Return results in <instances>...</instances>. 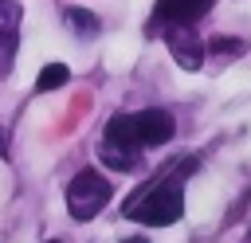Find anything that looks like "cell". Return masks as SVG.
Instances as JSON below:
<instances>
[{
  "label": "cell",
  "mask_w": 251,
  "mask_h": 243,
  "mask_svg": "<svg viewBox=\"0 0 251 243\" xmlns=\"http://www.w3.org/2000/svg\"><path fill=\"white\" fill-rule=\"evenodd\" d=\"M8 153V129H0V157Z\"/></svg>",
  "instance_id": "11"
},
{
  "label": "cell",
  "mask_w": 251,
  "mask_h": 243,
  "mask_svg": "<svg viewBox=\"0 0 251 243\" xmlns=\"http://www.w3.org/2000/svg\"><path fill=\"white\" fill-rule=\"evenodd\" d=\"M208 51H212V55H243L247 43H243V39H231V35H216V39L208 43Z\"/></svg>",
  "instance_id": "10"
},
{
  "label": "cell",
  "mask_w": 251,
  "mask_h": 243,
  "mask_svg": "<svg viewBox=\"0 0 251 243\" xmlns=\"http://www.w3.org/2000/svg\"><path fill=\"white\" fill-rule=\"evenodd\" d=\"M122 216H129V219H137V223H149V227H169V223H176V219L184 216V188H180V180L165 176V180L141 184V188L126 200Z\"/></svg>",
  "instance_id": "1"
},
{
  "label": "cell",
  "mask_w": 251,
  "mask_h": 243,
  "mask_svg": "<svg viewBox=\"0 0 251 243\" xmlns=\"http://www.w3.org/2000/svg\"><path fill=\"white\" fill-rule=\"evenodd\" d=\"M47 243H63V239H47Z\"/></svg>",
  "instance_id": "13"
},
{
  "label": "cell",
  "mask_w": 251,
  "mask_h": 243,
  "mask_svg": "<svg viewBox=\"0 0 251 243\" xmlns=\"http://www.w3.org/2000/svg\"><path fill=\"white\" fill-rule=\"evenodd\" d=\"M67 82H71V71H67L63 63H47V67L39 71V78H35V90L47 94V90H59V86H67Z\"/></svg>",
  "instance_id": "7"
},
{
  "label": "cell",
  "mask_w": 251,
  "mask_h": 243,
  "mask_svg": "<svg viewBox=\"0 0 251 243\" xmlns=\"http://www.w3.org/2000/svg\"><path fill=\"white\" fill-rule=\"evenodd\" d=\"M110 196H114V184H110L98 169H82V172H75V180L67 184V212L86 223V219H94V216L110 204Z\"/></svg>",
  "instance_id": "2"
},
{
  "label": "cell",
  "mask_w": 251,
  "mask_h": 243,
  "mask_svg": "<svg viewBox=\"0 0 251 243\" xmlns=\"http://www.w3.org/2000/svg\"><path fill=\"white\" fill-rule=\"evenodd\" d=\"M63 16H67V24H71L78 35H94V31L102 27V20H98L94 12H86V8H67Z\"/></svg>",
  "instance_id": "8"
},
{
  "label": "cell",
  "mask_w": 251,
  "mask_h": 243,
  "mask_svg": "<svg viewBox=\"0 0 251 243\" xmlns=\"http://www.w3.org/2000/svg\"><path fill=\"white\" fill-rule=\"evenodd\" d=\"M133 129H137L141 145H165V141H173L176 122L169 110H141V114H133Z\"/></svg>",
  "instance_id": "4"
},
{
  "label": "cell",
  "mask_w": 251,
  "mask_h": 243,
  "mask_svg": "<svg viewBox=\"0 0 251 243\" xmlns=\"http://www.w3.org/2000/svg\"><path fill=\"white\" fill-rule=\"evenodd\" d=\"M165 39H169L173 59H176L184 71H200V63H204V43L192 35V27H188V24H184V27H169V31H165Z\"/></svg>",
  "instance_id": "5"
},
{
  "label": "cell",
  "mask_w": 251,
  "mask_h": 243,
  "mask_svg": "<svg viewBox=\"0 0 251 243\" xmlns=\"http://www.w3.org/2000/svg\"><path fill=\"white\" fill-rule=\"evenodd\" d=\"M106 145H110V149H126V153L141 149L137 129H133V114H114V118L106 122Z\"/></svg>",
  "instance_id": "6"
},
{
  "label": "cell",
  "mask_w": 251,
  "mask_h": 243,
  "mask_svg": "<svg viewBox=\"0 0 251 243\" xmlns=\"http://www.w3.org/2000/svg\"><path fill=\"white\" fill-rule=\"evenodd\" d=\"M126 243H145V239H126Z\"/></svg>",
  "instance_id": "12"
},
{
  "label": "cell",
  "mask_w": 251,
  "mask_h": 243,
  "mask_svg": "<svg viewBox=\"0 0 251 243\" xmlns=\"http://www.w3.org/2000/svg\"><path fill=\"white\" fill-rule=\"evenodd\" d=\"M102 165H106V169H118V172H133L141 161H137L133 153H126V149H110V145H106V153H102Z\"/></svg>",
  "instance_id": "9"
},
{
  "label": "cell",
  "mask_w": 251,
  "mask_h": 243,
  "mask_svg": "<svg viewBox=\"0 0 251 243\" xmlns=\"http://www.w3.org/2000/svg\"><path fill=\"white\" fill-rule=\"evenodd\" d=\"M212 0H157L153 4V27H184V24H196L200 16H208ZM149 27V31H153Z\"/></svg>",
  "instance_id": "3"
}]
</instances>
